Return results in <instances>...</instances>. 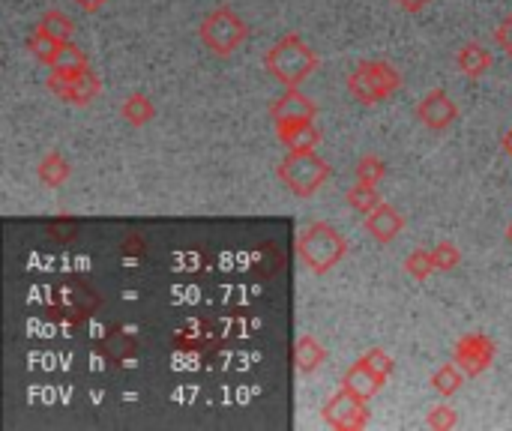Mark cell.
<instances>
[{
    "mask_svg": "<svg viewBox=\"0 0 512 431\" xmlns=\"http://www.w3.org/2000/svg\"><path fill=\"white\" fill-rule=\"evenodd\" d=\"M267 69L285 84V87H297L312 69H315V54L297 39V36H285V39H279L273 48H270V54H267Z\"/></svg>",
    "mask_w": 512,
    "mask_h": 431,
    "instance_id": "6da1fadb",
    "label": "cell"
},
{
    "mask_svg": "<svg viewBox=\"0 0 512 431\" xmlns=\"http://www.w3.org/2000/svg\"><path fill=\"white\" fill-rule=\"evenodd\" d=\"M300 255L312 270L324 273L345 255V237L339 231H333L330 225L318 222L300 234Z\"/></svg>",
    "mask_w": 512,
    "mask_h": 431,
    "instance_id": "7a4b0ae2",
    "label": "cell"
},
{
    "mask_svg": "<svg viewBox=\"0 0 512 431\" xmlns=\"http://www.w3.org/2000/svg\"><path fill=\"white\" fill-rule=\"evenodd\" d=\"M279 171H282L285 186L300 198H309L327 180V165L315 153H291L279 165Z\"/></svg>",
    "mask_w": 512,
    "mask_h": 431,
    "instance_id": "3957f363",
    "label": "cell"
},
{
    "mask_svg": "<svg viewBox=\"0 0 512 431\" xmlns=\"http://www.w3.org/2000/svg\"><path fill=\"white\" fill-rule=\"evenodd\" d=\"M243 36H246V27H243V21L231 12V9H216V12H210L207 18H204V24H201V39H204V45L207 48H213L216 54H231L240 42H243Z\"/></svg>",
    "mask_w": 512,
    "mask_h": 431,
    "instance_id": "277c9868",
    "label": "cell"
},
{
    "mask_svg": "<svg viewBox=\"0 0 512 431\" xmlns=\"http://www.w3.org/2000/svg\"><path fill=\"white\" fill-rule=\"evenodd\" d=\"M348 87L357 99L363 102H378L387 99L396 87H399V75L396 69H390L387 63H363L360 69H354V75L348 78Z\"/></svg>",
    "mask_w": 512,
    "mask_h": 431,
    "instance_id": "5b68a950",
    "label": "cell"
},
{
    "mask_svg": "<svg viewBox=\"0 0 512 431\" xmlns=\"http://www.w3.org/2000/svg\"><path fill=\"white\" fill-rule=\"evenodd\" d=\"M495 357V345L486 339V336H465L456 348V363L468 372V375H477L483 369H489Z\"/></svg>",
    "mask_w": 512,
    "mask_h": 431,
    "instance_id": "8992f818",
    "label": "cell"
},
{
    "mask_svg": "<svg viewBox=\"0 0 512 431\" xmlns=\"http://www.w3.org/2000/svg\"><path fill=\"white\" fill-rule=\"evenodd\" d=\"M417 114H420V120H423L429 129H447V126L459 117V108L450 102V96H447L444 90H432V93L420 102Z\"/></svg>",
    "mask_w": 512,
    "mask_h": 431,
    "instance_id": "52a82bcc",
    "label": "cell"
},
{
    "mask_svg": "<svg viewBox=\"0 0 512 431\" xmlns=\"http://www.w3.org/2000/svg\"><path fill=\"white\" fill-rule=\"evenodd\" d=\"M327 420L333 423V426H342V429H348V426H363L366 423V417H363V399L360 396H354L348 387L327 405Z\"/></svg>",
    "mask_w": 512,
    "mask_h": 431,
    "instance_id": "ba28073f",
    "label": "cell"
},
{
    "mask_svg": "<svg viewBox=\"0 0 512 431\" xmlns=\"http://www.w3.org/2000/svg\"><path fill=\"white\" fill-rule=\"evenodd\" d=\"M51 90H57V93H60L63 99H69V102L84 105V102H90V99L99 93V81H96V75H90L87 69L78 72V75H72V78H57V75H51Z\"/></svg>",
    "mask_w": 512,
    "mask_h": 431,
    "instance_id": "9c48e42d",
    "label": "cell"
},
{
    "mask_svg": "<svg viewBox=\"0 0 512 431\" xmlns=\"http://www.w3.org/2000/svg\"><path fill=\"white\" fill-rule=\"evenodd\" d=\"M279 138H282V144L291 147V153H312L318 147V129L312 120L279 123Z\"/></svg>",
    "mask_w": 512,
    "mask_h": 431,
    "instance_id": "30bf717a",
    "label": "cell"
},
{
    "mask_svg": "<svg viewBox=\"0 0 512 431\" xmlns=\"http://www.w3.org/2000/svg\"><path fill=\"white\" fill-rule=\"evenodd\" d=\"M270 114H273V120H276V123H288V120H312V117H315V105H312L306 96L294 93V87H288V93H285L282 99H276V105L270 108Z\"/></svg>",
    "mask_w": 512,
    "mask_h": 431,
    "instance_id": "8fae6325",
    "label": "cell"
},
{
    "mask_svg": "<svg viewBox=\"0 0 512 431\" xmlns=\"http://www.w3.org/2000/svg\"><path fill=\"white\" fill-rule=\"evenodd\" d=\"M366 228L372 231V237L375 240H381V243H390L399 231H402V216L396 213V210H390L387 204L381 207H375L372 213H369V219H366Z\"/></svg>",
    "mask_w": 512,
    "mask_h": 431,
    "instance_id": "7c38bea8",
    "label": "cell"
},
{
    "mask_svg": "<svg viewBox=\"0 0 512 431\" xmlns=\"http://www.w3.org/2000/svg\"><path fill=\"white\" fill-rule=\"evenodd\" d=\"M51 69H54V75L57 78H72V75H78V72H84L87 69V63H84V54L78 51V48H72V45H60L57 48V54H54V60H51Z\"/></svg>",
    "mask_w": 512,
    "mask_h": 431,
    "instance_id": "4fadbf2b",
    "label": "cell"
},
{
    "mask_svg": "<svg viewBox=\"0 0 512 431\" xmlns=\"http://www.w3.org/2000/svg\"><path fill=\"white\" fill-rule=\"evenodd\" d=\"M381 384H384V381H378V378L366 369V363H363V360H360V363L348 372V378H345V387H348L354 396H360V399H369Z\"/></svg>",
    "mask_w": 512,
    "mask_h": 431,
    "instance_id": "5bb4252c",
    "label": "cell"
},
{
    "mask_svg": "<svg viewBox=\"0 0 512 431\" xmlns=\"http://www.w3.org/2000/svg\"><path fill=\"white\" fill-rule=\"evenodd\" d=\"M459 66L465 69V75L480 78V75L492 66V54H489L486 48H480V45H465V48L459 51Z\"/></svg>",
    "mask_w": 512,
    "mask_h": 431,
    "instance_id": "9a60e30c",
    "label": "cell"
},
{
    "mask_svg": "<svg viewBox=\"0 0 512 431\" xmlns=\"http://www.w3.org/2000/svg\"><path fill=\"white\" fill-rule=\"evenodd\" d=\"M324 357H327L324 348L312 336L300 339V345H297V366H300V372H315L324 363Z\"/></svg>",
    "mask_w": 512,
    "mask_h": 431,
    "instance_id": "2e32d148",
    "label": "cell"
},
{
    "mask_svg": "<svg viewBox=\"0 0 512 431\" xmlns=\"http://www.w3.org/2000/svg\"><path fill=\"white\" fill-rule=\"evenodd\" d=\"M123 117L129 120V123H135V126H141V123H147L150 117H153V105L144 99V96H129L126 102H123Z\"/></svg>",
    "mask_w": 512,
    "mask_h": 431,
    "instance_id": "e0dca14e",
    "label": "cell"
},
{
    "mask_svg": "<svg viewBox=\"0 0 512 431\" xmlns=\"http://www.w3.org/2000/svg\"><path fill=\"white\" fill-rule=\"evenodd\" d=\"M63 42H57L54 36H48L42 27H39V33L36 36H30V51L39 57V60H45V63H51L54 60V54H57V48H60Z\"/></svg>",
    "mask_w": 512,
    "mask_h": 431,
    "instance_id": "ac0fdd59",
    "label": "cell"
},
{
    "mask_svg": "<svg viewBox=\"0 0 512 431\" xmlns=\"http://www.w3.org/2000/svg\"><path fill=\"white\" fill-rule=\"evenodd\" d=\"M42 30H45L48 36H54L57 42H66L69 33H72V21H69L66 15H60V12H48V15L42 18Z\"/></svg>",
    "mask_w": 512,
    "mask_h": 431,
    "instance_id": "d6986e66",
    "label": "cell"
},
{
    "mask_svg": "<svg viewBox=\"0 0 512 431\" xmlns=\"http://www.w3.org/2000/svg\"><path fill=\"white\" fill-rule=\"evenodd\" d=\"M66 174H69V165H66L57 153H51V156L42 162V180H45V183L57 186V183L66 180Z\"/></svg>",
    "mask_w": 512,
    "mask_h": 431,
    "instance_id": "ffe728a7",
    "label": "cell"
},
{
    "mask_svg": "<svg viewBox=\"0 0 512 431\" xmlns=\"http://www.w3.org/2000/svg\"><path fill=\"white\" fill-rule=\"evenodd\" d=\"M378 204H381V198L375 195V189L369 183H360L357 189H351V207H357L363 213H372Z\"/></svg>",
    "mask_w": 512,
    "mask_h": 431,
    "instance_id": "44dd1931",
    "label": "cell"
},
{
    "mask_svg": "<svg viewBox=\"0 0 512 431\" xmlns=\"http://www.w3.org/2000/svg\"><path fill=\"white\" fill-rule=\"evenodd\" d=\"M405 267H408V273H414L417 279H426V276L432 273V267H435V258H432V252H414V255L405 261Z\"/></svg>",
    "mask_w": 512,
    "mask_h": 431,
    "instance_id": "7402d4cb",
    "label": "cell"
},
{
    "mask_svg": "<svg viewBox=\"0 0 512 431\" xmlns=\"http://www.w3.org/2000/svg\"><path fill=\"white\" fill-rule=\"evenodd\" d=\"M363 363H366V369H369L378 381H384V378L390 375V369H393V363H390V357H387L384 351H372V354H366V357H363Z\"/></svg>",
    "mask_w": 512,
    "mask_h": 431,
    "instance_id": "603a6c76",
    "label": "cell"
},
{
    "mask_svg": "<svg viewBox=\"0 0 512 431\" xmlns=\"http://www.w3.org/2000/svg\"><path fill=\"white\" fill-rule=\"evenodd\" d=\"M357 177H360V183H375V180H381L384 177V162L381 159H375V156H369V159H363L360 165H357Z\"/></svg>",
    "mask_w": 512,
    "mask_h": 431,
    "instance_id": "cb8c5ba5",
    "label": "cell"
},
{
    "mask_svg": "<svg viewBox=\"0 0 512 431\" xmlns=\"http://www.w3.org/2000/svg\"><path fill=\"white\" fill-rule=\"evenodd\" d=\"M459 384H462V375L456 372V366H444V369L435 375V387H438L444 396L456 393V390H459Z\"/></svg>",
    "mask_w": 512,
    "mask_h": 431,
    "instance_id": "d4e9b609",
    "label": "cell"
},
{
    "mask_svg": "<svg viewBox=\"0 0 512 431\" xmlns=\"http://www.w3.org/2000/svg\"><path fill=\"white\" fill-rule=\"evenodd\" d=\"M432 258H435V267H438V270H453V267L459 264V252H456L450 243H441V246L432 252Z\"/></svg>",
    "mask_w": 512,
    "mask_h": 431,
    "instance_id": "484cf974",
    "label": "cell"
},
{
    "mask_svg": "<svg viewBox=\"0 0 512 431\" xmlns=\"http://www.w3.org/2000/svg\"><path fill=\"white\" fill-rule=\"evenodd\" d=\"M453 423H456V414L450 408H435L432 417H429V426H435V429H447Z\"/></svg>",
    "mask_w": 512,
    "mask_h": 431,
    "instance_id": "4316f807",
    "label": "cell"
},
{
    "mask_svg": "<svg viewBox=\"0 0 512 431\" xmlns=\"http://www.w3.org/2000/svg\"><path fill=\"white\" fill-rule=\"evenodd\" d=\"M498 39L510 48V54H512V18L504 24V30H498Z\"/></svg>",
    "mask_w": 512,
    "mask_h": 431,
    "instance_id": "83f0119b",
    "label": "cell"
},
{
    "mask_svg": "<svg viewBox=\"0 0 512 431\" xmlns=\"http://www.w3.org/2000/svg\"><path fill=\"white\" fill-rule=\"evenodd\" d=\"M396 3H399L402 9H408V12H417V9H423L429 0H396Z\"/></svg>",
    "mask_w": 512,
    "mask_h": 431,
    "instance_id": "f1b7e54d",
    "label": "cell"
},
{
    "mask_svg": "<svg viewBox=\"0 0 512 431\" xmlns=\"http://www.w3.org/2000/svg\"><path fill=\"white\" fill-rule=\"evenodd\" d=\"M102 3H105V0H78V6H81V9H99Z\"/></svg>",
    "mask_w": 512,
    "mask_h": 431,
    "instance_id": "f546056e",
    "label": "cell"
},
{
    "mask_svg": "<svg viewBox=\"0 0 512 431\" xmlns=\"http://www.w3.org/2000/svg\"><path fill=\"white\" fill-rule=\"evenodd\" d=\"M510 240H512V225H510Z\"/></svg>",
    "mask_w": 512,
    "mask_h": 431,
    "instance_id": "4dcf8cb0",
    "label": "cell"
}]
</instances>
